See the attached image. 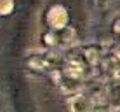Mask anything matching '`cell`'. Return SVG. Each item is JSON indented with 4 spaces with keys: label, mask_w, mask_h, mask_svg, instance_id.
Wrapping results in <instances>:
<instances>
[{
    "label": "cell",
    "mask_w": 120,
    "mask_h": 112,
    "mask_svg": "<svg viewBox=\"0 0 120 112\" xmlns=\"http://www.w3.org/2000/svg\"><path fill=\"white\" fill-rule=\"evenodd\" d=\"M87 72H89V67L85 65V61L82 60V56H78V54L66 56L64 61H63V67L59 70V74L63 77L77 79V81H85Z\"/></svg>",
    "instance_id": "1"
},
{
    "label": "cell",
    "mask_w": 120,
    "mask_h": 112,
    "mask_svg": "<svg viewBox=\"0 0 120 112\" xmlns=\"http://www.w3.org/2000/svg\"><path fill=\"white\" fill-rule=\"evenodd\" d=\"M45 23H47L49 30H54V32H59L66 28L70 25V14H68V9L61 4H54L51 5L45 12Z\"/></svg>",
    "instance_id": "2"
},
{
    "label": "cell",
    "mask_w": 120,
    "mask_h": 112,
    "mask_svg": "<svg viewBox=\"0 0 120 112\" xmlns=\"http://www.w3.org/2000/svg\"><path fill=\"white\" fill-rule=\"evenodd\" d=\"M68 107H70V112H92L94 110V105L90 102L89 95L87 93H78L71 95L68 98Z\"/></svg>",
    "instance_id": "3"
},
{
    "label": "cell",
    "mask_w": 120,
    "mask_h": 112,
    "mask_svg": "<svg viewBox=\"0 0 120 112\" xmlns=\"http://www.w3.org/2000/svg\"><path fill=\"white\" fill-rule=\"evenodd\" d=\"M80 56H82V60L85 61V65H87L89 68H98L99 61H101V58H103V51H101V47H99L98 44H89V46H84V47H82Z\"/></svg>",
    "instance_id": "4"
},
{
    "label": "cell",
    "mask_w": 120,
    "mask_h": 112,
    "mask_svg": "<svg viewBox=\"0 0 120 112\" xmlns=\"http://www.w3.org/2000/svg\"><path fill=\"white\" fill-rule=\"evenodd\" d=\"M54 63H56L54 58H47L45 54H35V56L28 58V61H26L28 68L33 70V72H40V74L49 72V70L52 72V67H54Z\"/></svg>",
    "instance_id": "5"
},
{
    "label": "cell",
    "mask_w": 120,
    "mask_h": 112,
    "mask_svg": "<svg viewBox=\"0 0 120 112\" xmlns=\"http://www.w3.org/2000/svg\"><path fill=\"white\" fill-rule=\"evenodd\" d=\"M98 68L101 70V75L106 77V81L111 79V77L120 75V63H118V61L115 60L111 54H108V56L103 54L101 61H99V65H98Z\"/></svg>",
    "instance_id": "6"
},
{
    "label": "cell",
    "mask_w": 120,
    "mask_h": 112,
    "mask_svg": "<svg viewBox=\"0 0 120 112\" xmlns=\"http://www.w3.org/2000/svg\"><path fill=\"white\" fill-rule=\"evenodd\" d=\"M105 84H106V95H108V107L120 109V75L108 79Z\"/></svg>",
    "instance_id": "7"
},
{
    "label": "cell",
    "mask_w": 120,
    "mask_h": 112,
    "mask_svg": "<svg viewBox=\"0 0 120 112\" xmlns=\"http://www.w3.org/2000/svg\"><path fill=\"white\" fill-rule=\"evenodd\" d=\"M90 102H92L94 109H103L108 107V95H106V84H94L90 88V95H89Z\"/></svg>",
    "instance_id": "8"
},
{
    "label": "cell",
    "mask_w": 120,
    "mask_h": 112,
    "mask_svg": "<svg viewBox=\"0 0 120 112\" xmlns=\"http://www.w3.org/2000/svg\"><path fill=\"white\" fill-rule=\"evenodd\" d=\"M57 39H59V44H63V46L73 44V42H75V30L68 25L66 28H63V30L57 32Z\"/></svg>",
    "instance_id": "9"
},
{
    "label": "cell",
    "mask_w": 120,
    "mask_h": 112,
    "mask_svg": "<svg viewBox=\"0 0 120 112\" xmlns=\"http://www.w3.org/2000/svg\"><path fill=\"white\" fill-rule=\"evenodd\" d=\"M42 42L47 46V47H56V46H59V39H57V32L54 30H47L42 33Z\"/></svg>",
    "instance_id": "10"
},
{
    "label": "cell",
    "mask_w": 120,
    "mask_h": 112,
    "mask_svg": "<svg viewBox=\"0 0 120 112\" xmlns=\"http://www.w3.org/2000/svg\"><path fill=\"white\" fill-rule=\"evenodd\" d=\"M16 7V2L14 0H0V16H9L12 14V11H14Z\"/></svg>",
    "instance_id": "11"
},
{
    "label": "cell",
    "mask_w": 120,
    "mask_h": 112,
    "mask_svg": "<svg viewBox=\"0 0 120 112\" xmlns=\"http://www.w3.org/2000/svg\"><path fill=\"white\" fill-rule=\"evenodd\" d=\"M110 54L113 56L115 60L118 61V63H120V42H117V44L113 46V47H111V53H110Z\"/></svg>",
    "instance_id": "12"
},
{
    "label": "cell",
    "mask_w": 120,
    "mask_h": 112,
    "mask_svg": "<svg viewBox=\"0 0 120 112\" xmlns=\"http://www.w3.org/2000/svg\"><path fill=\"white\" fill-rule=\"evenodd\" d=\"M113 32L120 37V19H117V21H115V25H113Z\"/></svg>",
    "instance_id": "13"
}]
</instances>
